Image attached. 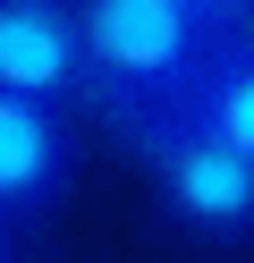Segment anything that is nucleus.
<instances>
[{"instance_id":"obj_3","label":"nucleus","mask_w":254,"mask_h":263,"mask_svg":"<svg viewBox=\"0 0 254 263\" xmlns=\"http://www.w3.org/2000/svg\"><path fill=\"white\" fill-rule=\"evenodd\" d=\"M0 85L34 102H93L76 0H0Z\"/></svg>"},{"instance_id":"obj_5","label":"nucleus","mask_w":254,"mask_h":263,"mask_svg":"<svg viewBox=\"0 0 254 263\" xmlns=\"http://www.w3.org/2000/svg\"><path fill=\"white\" fill-rule=\"evenodd\" d=\"M178 119H195V127H212L220 144L254 153V34L220 43V51L195 68V85L178 93Z\"/></svg>"},{"instance_id":"obj_1","label":"nucleus","mask_w":254,"mask_h":263,"mask_svg":"<svg viewBox=\"0 0 254 263\" xmlns=\"http://www.w3.org/2000/svg\"><path fill=\"white\" fill-rule=\"evenodd\" d=\"M85 17V68H93V110L127 127L178 110L195 68L220 51V34L195 17V0H76Z\"/></svg>"},{"instance_id":"obj_2","label":"nucleus","mask_w":254,"mask_h":263,"mask_svg":"<svg viewBox=\"0 0 254 263\" xmlns=\"http://www.w3.org/2000/svg\"><path fill=\"white\" fill-rule=\"evenodd\" d=\"M127 153L144 161L152 195H161V212L178 229H195L212 246H246L254 238V153L220 144L212 127L178 119V110L127 127Z\"/></svg>"},{"instance_id":"obj_6","label":"nucleus","mask_w":254,"mask_h":263,"mask_svg":"<svg viewBox=\"0 0 254 263\" xmlns=\"http://www.w3.org/2000/svg\"><path fill=\"white\" fill-rule=\"evenodd\" d=\"M195 17L212 26L220 43H237V34H254V0H195Z\"/></svg>"},{"instance_id":"obj_4","label":"nucleus","mask_w":254,"mask_h":263,"mask_svg":"<svg viewBox=\"0 0 254 263\" xmlns=\"http://www.w3.org/2000/svg\"><path fill=\"white\" fill-rule=\"evenodd\" d=\"M76 178V127L60 102L0 85V221H34L51 212Z\"/></svg>"},{"instance_id":"obj_7","label":"nucleus","mask_w":254,"mask_h":263,"mask_svg":"<svg viewBox=\"0 0 254 263\" xmlns=\"http://www.w3.org/2000/svg\"><path fill=\"white\" fill-rule=\"evenodd\" d=\"M0 263H9V221H0Z\"/></svg>"}]
</instances>
